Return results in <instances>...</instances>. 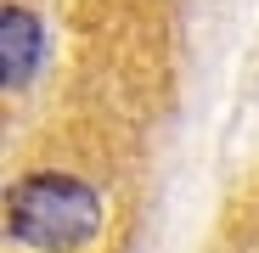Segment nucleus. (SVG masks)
<instances>
[{
  "label": "nucleus",
  "mask_w": 259,
  "mask_h": 253,
  "mask_svg": "<svg viewBox=\"0 0 259 253\" xmlns=\"http://www.w3.org/2000/svg\"><path fill=\"white\" fill-rule=\"evenodd\" d=\"M6 231L28 247L68 253L102 231V203L73 175H28L6 197Z\"/></svg>",
  "instance_id": "obj_1"
},
{
  "label": "nucleus",
  "mask_w": 259,
  "mask_h": 253,
  "mask_svg": "<svg viewBox=\"0 0 259 253\" xmlns=\"http://www.w3.org/2000/svg\"><path fill=\"white\" fill-rule=\"evenodd\" d=\"M0 57H6V84L12 90L28 84V73L39 62V23H34V12H23V6L0 12Z\"/></svg>",
  "instance_id": "obj_2"
}]
</instances>
